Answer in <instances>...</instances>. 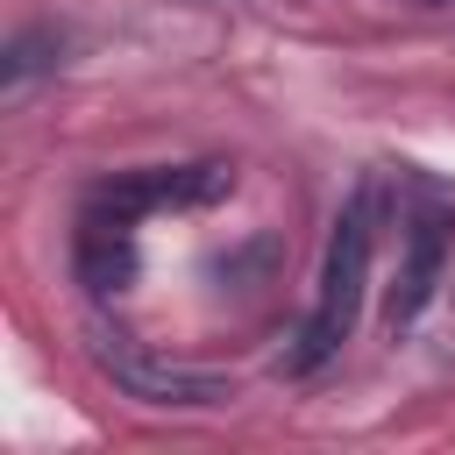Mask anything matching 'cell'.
Instances as JSON below:
<instances>
[{
    "label": "cell",
    "instance_id": "7a4b0ae2",
    "mask_svg": "<svg viewBox=\"0 0 455 455\" xmlns=\"http://www.w3.org/2000/svg\"><path fill=\"white\" fill-rule=\"evenodd\" d=\"M448 249H455V192L419 178L412 171V206H405V256H398V277H391V299H384V320L391 334H405L434 291H441V270H448Z\"/></svg>",
    "mask_w": 455,
    "mask_h": 455
},
{
    "label": "cell",
    "instance_id": "277c9868",
    "mask_svg": "<svg viewBox=\"0 0 455 455\" xmlns=\"http://www.w3.org/2000/svg\"><path fill=\"white\" fill-rule=\"evenodd\" d=\"M235 178L228 164H178V171H128V178H107L92 185V206H114V213H164V206H199V199H220Z\"/></svg>",
    "mask_w": 455,
    "mask_h": 455
},
{
    "label": "cell",
    "instance_id": "3957f363",
    "mask_svg": "<svg viewBox=\"0 0 455 455\" xmlns=\"http://www.w3.org/2000/svg\"><path fill=\"white\" fill-rule=\"evenodd\" d=\"M92 363L128 391V398H142V405H228L235 398V384L228 377H213V370H192V363H171V355H149L142 341H128V334H107V327H92Z\"/></svg>",
    "mask_w": 455,
    "mask_h": 455
},
{
    "label": "cell",
    "instance_id": "6da1fadb",
    "mask_svg": "<svg viewBox=\"0 0 455 455\" xmlns=\"http://www.w3.org/2000/svg\"><path fill=\"white\" fill-rule=\"evenodd\" d=\"M370 249H377V178L355 185V199L341 206L334 220V242H327V270H320V299L299 327V348L284 355L291 377H313L348 334H355V313H363V284H370Z\"/></svg>",
    "mask_w": 455,
    "mask_h": 455
},
{
    "label": "cell",
    "instance_id": "5b68a950",
    "mask_svg": "<svg viewBox=\"0 0 455 455\" xmlns=\"http://www.w3.org/2000/svg\"><path fill=\"white\" fill-rule=\"evenodd\" d=\"M71 263H78V284H85V291H100V299L121 291V284L135 277V213H114V206H92V199H85Z\"/></svg>",
    "mask_w": 455,
    "mask_h": 455
}]
</instances>
